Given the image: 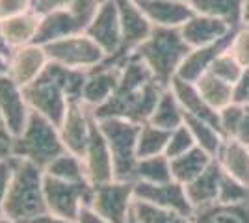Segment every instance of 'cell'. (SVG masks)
<instances>
[{
	"label": "cell",
	"instance_id": "12",
	"mask_svg": "<svg viewBox=\"0 0 249 223\" xmlns=\"http://www.w3.org/2000/svg\"><path fill=\"white\" fill-rule=\"evenodd\" d=\"M51 64L49 54L43 45L30 43L19 49H13L6 58V73L19 86L26 87L36 78H39L47 65Z\"/></svg>",
	"mask_w": 249,
	"mask_h": 223
},
{
	"label": "cell",
	"instance_id": "13",
	"mask_svg": "<svg viewBox=\"0 0 249 223\" xmlns=\"http://www.w3.org/2000/svg\"><path fill=\"white\" fill-rule=\"evenodd\" d=\"M82 160L86 166V173H88V181L93 186L115 181L112 153H110V147L106 143V138H104L97 119H95L91 134H89V141L84 149Z\"/></svg>",
	"mask_w": 249,
	"mask_h": 223
},
{
	"label": "cell",
	"instance_id": "17",
	"mask_svg": "<svg viewBox=\"0 0 249 223\" xmlns=\"http://www.w3.org/2000/svg\"><path fill=\"white\" fill-rule=\"evenodd\" d=\"M121 78V65L103 64L88 71L82 91V104L91 112L108 103L115 93Z\"/></svg>",
	"mask_w": 249,
	"mask_h": 223
},
{
	"label": "cell",
	"instance_id": "45",
	"mask_svg": "<svg viewBox=\"0 0 249 223\" xmlns=\"http://www.w3.org/2000/svg\"><path fill=\"white\" fill-rule=\"evenodd\" d=\"M69 2L71 0H30L32 11H36L37 15H47L51 11L69 8Z\"/></svg>",
	"mask_w": 249,
	"mask_h": 223
},
{
	"label": "cell",
	"instance_id": "22",
	"mask_svg": "<svg viewBox=\"0 0 249 223\" xmlns=\"http://www.w3.org/2000/svg\"><path fill=\"white\" fill-rule=\"evenodd\" d=\"M78 32H84L82 22L74 17L69 8H63V10H56L47 13V15H41L36 43L47 47L58 39L69 37V35Z\"/></svg>",
	"mask_w": 249,
	"mask_h": 223
},
{
	"label": "cell",
	"instance_id": "55",
	"mask_svg": "<svg viewBox=\"0 0 249 223\" xmlns=\"http://www.w3.org/2000/svg\"><path fill=\"white\" fill-rule=\"evenodd\" d=\"M184 2H188V0H184Z\"/></svg>",
	"mask_w": 249,
	"mask_h": 223
},
{
	"label": "cell",
	"instance_id": "6",
	"mask_svg": "<svg viewBox=\"0 0 249 223\" xmlns=\"http://www.w3.org/2000/svg\"><path fill=\"white\" fill-rule=\"evenodd\" d=\"M97 119V117H95ZM103 130L106 143L114 160L115 181L134 182V171L138 164V132L140 125L126 119H97Z\"/></svg>",
	"mask_w": 249,
	"mask_h": 223
},
{
	"label": "cell",
	"instance_id": "40",
	"mask_svg": "<svg viewBox=\"0 0 249 223\" xmlns=\"http://www.w3.org/2000/svg\"><path fill=\"white\" fill-rule=\"evenodd\" d=\"M227 51L244 67H249V24H242L240 28H236L232 32Z\"/></svg>",
	"mask_w": 249,
	"mask_h": 223
},
{
	"label": "cell",
	"instance_id": "11",
	"mask_svg": "<svg viewBox=\"0 0 249 223\" xmlns=\"http://www.w3.org/2000/svg\"><path fill=\"white\" fill-rule=\"evenodd\" d=\"M117 10H119L123 45H121V52L115 60L104 62V64L112 65L123 64L128 56H132L136 49L145 41L153 32V28H155L136 0H117Z\"/></svg>",
	"mask_w": 249,
	"mask_h": 223
},
{
	"label": "cell",
	"instance_id": "15",
	"mask_svg": "<svg viewBox=\"0 0 249 223\" xmlns=\"http://www.w3.org/2000/svg\"><path fill=\"white\" fill-rule=\"evenodd\" d=\"M0 116L15 136L22 132L32 116L24 87L17 84L8 73L0 74Z\"/></svg>",
	"mask_w": 249,
	"mask_h": 223
},
{
	"label": "cell",
	"instance_id": "39",
	"mask_svg": "<svg viewBox=\"0 0 249 223\" xmlns=\"http://www.w3.org/2000/svg\"><path fill=\"white\" fill-rule=\"evenodd\" d=\"M229 203V205H240V203H249V186L242 182L234 181L223 173L221 177V186H219V201Z\"/></svg>",
	"mask_w": 249,
	"mask_h": 223
},
{
	"label": "cell",
	"instance_id": "37",
	"mask_svg": "<svg viewBox=\"0 0 249 223\" xmlns=\"http://www.w3.org/2000/svg\"><path fill=\"white\" fill-rule=\"evenodd\" d=\"M196 145V139L192 136L190 128L186 125H180V127L173 128L169 132V139H167V147H166V156L169 160L177 158L180 154H184L188 151H192Z\"/></svg>",
	"mask_w": 249,
	"mask_h": 223
},
{
	"label": "cell",
	"instance_id": "29",
	"mask_svg": "<svg viewBox=\"0 0 249 223\" xmlns=\"http://www.w3.org/2000/svg\"><path fill=\"white\" fill-rule=\"evenodd\" d=\"M184 119H186L184 110L180 106L177 95L173 93V89L167 86L166 89H164V93L160 95V101H158L155 112H153V116H151V119L147 123H153L156 127L171 132L173 128L184 125Z\"/></svg>",
	"mask_w": 249,
	"mask_h": 223
},
{
	"label": "cell",
	"instance_id": "18",
	"mask_svg": "<svg viewBox=\"0 0 249 223\" xmlns=\"http://www.w3.org/2000/svg\"><path fill=\"white\" fill-rule=\"evenodd\" d=\"M178 30L190 49H197V47H205V45H212V43L225 39L232 34L234 28H231L227 22L221 19L194 13Z\"/></svg>",
	"mask_w": 249,
	"mask_h": 223
},
{
	"label": "cell",
	"instance_id": "32",
	"mask_svg": "<svg viewBox=\"0 0 249 223\" xmlns=\"http://www.w3.org/2000/svg\"><path fill=\"white\" fill-rule=\"evenodd\" d=\"M43 171H45V175H49L52 179H60V181L89 182L88 181V173H86V166H84L82 156L73 154L69 151H65L58 158L52 160Z\"/></svg>",
	"mask_w": 249,
	"mask_h": 223
},
{
	"label": "cell",
	"instance_id": "36",
	"mask_svg": "<svg viewBox=\"0 0 249 223\" xmlns=\"http://www.w3.org/2000/svg\"><path fill=\"white\" fill-rule=\"evenodd\" d=\"M244 69H246V67L240 64L232 54L229 52V51H223V52L214 60V64H212L208 73H212L214 76H218L221 80H225V82L234 86L236 80L240 78V74L244 73Z\"/></svg>",
	"mask_w": 249,
	"mask_h": 223
},
{
	"label": "cell",
	"instance_id": "46",
	"mask_svg": "<svg viewBox=\"0 0 249 223\" xmlns=\"http://www.w3.org/2000/svg\"><path fill=\"white\" fill-rule=\"evenodd\" d=\"M232 89H234V103H249V67L244 69Z\"/></svg>",
	"mask_w": 249,
	"mask_h": 223
},
{
	"label": "cell",
	"instance_id": "33",
	"mask_svg": "<svg viewBox=\"0 0 249 223\" xmlns=\"http://www.w3.org/2000/svg\"><path fill=\"white\" fill-rule=\"evenodd\" d=\"M173 181L171 175V160L166 154H156L140 158L136 164L134 182H147V184H162Z\"/></svg>",
	"mask_w": 249,
	"mask_h": 223
},
{
	"label": "cell",
	"instance_id": "35",
	"mask_svg": "<svg viewBox=\"0 0 249 223\" xmlns=\"http://www.w3.org/2000/svg\"><path fill=\"white\" fill-rule=\"evenodd\" d=\"M132 214L140 223H192V216L160 208V206L138 201V199L134 201Z\"/></svg>",
	"mask_w": 249,
	"mask_h": 223
},
{
	"label": "cell",
	"instance_id": "2",
	"mask_svg": "<svg viewBox=\"0 0 249 223\" xmlns=\"http://www.w3.org/2000/svg\"><path fill=\"white\" fill-rule=\"evenodd\" d=\"M88 71L69 69L60 64L47 65L39 78L24 87L32 112L39 114L60 127L71 103H82V91Z\"/></svg>",
	"mask_w": 249,
	"mask_h": 223
},
{
	"label": "cell",
	"instance_id": "4",
	"mask_svg": "<svg viewBox=\"0 0 249 223\" xmlns=\"http://www.w3.org/2000/svg\"><path fill=\"white\" fill-rule=\"evenodd\" d=\"M188 52L190 47L182 39L178 28L155 26L151 35L134 51V56L149 67V71L160 84L169 86Z\"/></svg>",
	"mask_w": 249,
	"mask_h": 223
},
{
	"label": "cell",
	"instance_id": "26",
	"mask_svg": "<svg viewBox=\"0 0 249 223\" xmlns=\"http://www.w3.org/2000/svg\"><path fill=\"white\" fill-rule=\"evenodd\" d=\"M188 4L194 13L221 19L234 30L244 24V0H188Z\"/></svg>",
	"mask_w": 249,
	"mask_h": 223
},
{
	"label": "cell",
	"instance_id": "16",
	"mask_svg": "<svg viewBox=\"0 0 249 223\" xmlns=\"http://www.w3.org/2000/svg\"><path fill=\"white\" fill-rule=\"evenodd\" d=\"M95 123L93 112L82 103H71L67 114L60 123V136H62L65 151L82 156L84 149L89 141V134Z\"/></svg>",
	"mask_w": 249,
	"mask_h": 223
},
{
	"label": "cell",
	"instance_id": "53",
	"mask_svg": "<svg viewBox=\"0 0 249 223\" xmlns=\"http://www.w3.org/2000/svg\"><path fill=\"white\" fill-rule=\"evenodd\" d=\"M126 223H140V222L134 218V214H130V218H128V222H126Z\"/></svg>",
	"mask_w": 249,
	"mask_h": 223
},
{
	"label": "cell",
	"instance_id": "8",
	"mask_svg": "<svg viewBox=\"0 0 249 223\" xmlns=\"http://www.w3.org/2000/svg\"><path fill=\"white\" fill-rule=\"evenodd\" d=\"M93 188L95 186L91 182H69L45 175L47 210L76 222V216L80 214V210L91 203Z\"/></svg>",
	"mask_w": 249,
	"mask_h": 223
},
{
	"label": "cell",
	"instance_id": "1",
	"mask_svg": "<svg viewBox=\"0 0 249 223\" xmlns=\"http://www.w3.org/2000/svg\"><path fill=\"white\" fill-rule=\"evenodd\" d=\"M119 65H121V78L115 93L108 103L93 110V116L97 119L117 117L143 125L151 119L160 101V95L164 93L167 86L160 84L149 71V67L134 54L128 56Z\"/></svg>",
	"mask_w": 249,
	"mask_h": 223
},
{
	"label": "cell",
	"instance_id": "44",
	"mask_svg": "<svg viewBox=\"0 0 249 223\" xmlns=\"http://www.w3.org/2000/svg\"><path fill=\"white\" fill-rule=\"evenodd\" d=\"M13 143H15V134L0 116V160L13 158Z\"/></svg>",
	"mask_w": 249,
	"mask_h": 223
},
{
	"label": "cell",
	"instance_id": "54",
	"mask_svg": "<svg viewBox=\"0 0 249 223\" xmlns=\"http://www.w3.org/2000/svg\"><path fill=\"white\" fill-rule=\"evenodd\" d=\"M0 223H11L10 220H6V218H0Z\"/></svg>",
	"mask_w": 249,
	"mask_h": 223
},
{
	"label": "cell",
	"instance_id": "20",
	"mask_svg": "<svg viewBox=\"0 0 249 223\" xmlns=\"http://www.w3.org/2000/svg\"><path fill=\"white\" fill-rule=\"evenodd\" d=\"M221 177H223V171H221L219 164L214 158V162L199 175L197 179H194L192 182L184 184L188 201L192 205L194 212L201 210V208H207V206L219 201Z\"/></svg>",
	"mask_w": 249,
	"mask_h": 223
},
{
	"label": "cell",
	"instance_id": "23",
	"mask_svg": "<svg viewBox=\"0 0 249 223\" xmlns=\"http://www.w3.org/2000/svg\"><path fill=\"white\" fill-rule=\"evenodd\" d=\"M216 162L227 177L249 186V145L234 138H225L216 154Z\"/></svg>",
	"mask_w": 249,
	"mask_h": 223
},
{
	"label": "cell",
	"instance_id": "34",
	"mask_svg": "<svg viewBox=\"0 0 249 223\" xmlns=\"http://www.w3.org/2000/svg\"><path fill=\"white\" fill-rule=\"evenodd\" d=\"M167 139H169V130L156 127L153 123L140 125V132H138V160L147 158V156H156V154H166Z\"/></svg>",
	"mask_w": 249,
	"mask_h": 223
},
{
	"label": "cell",
	"instance_id": "5",
	"mask_svg": "<svg viewBox=\"0 0 249 223\" xmlns=\"http://www.w3.org/2000/svg\"><path fill=\"white\" fill-rule=\"evenodd\" d=\"M62 153H65V147L60 136V128L47 117L32 112L26 127L15 136L13 156L28 160L45 170Z\"/></svg>",
	"mask_w": 249,
	"mask_h": 223
},
{
	"label": "cell",
	"instance_id": "27",
	"mask_svg": "<svg viewBox=\"0 0 249 223\" xmlns=\"http://www.w3.org/2000/svg\"><path fill=\"white\" fill-rule=\"evenodd\" d=\"M212 162H214V156H210L207 151H203L201 147H194L192 151L171 160L173 181L180 182V184H188L194 179H197Z\"/></svg>",
	"mask_w": 249,
	"mask_h": 223
},
{
	"label": "cell",
	"instance_id": "25",
	"mask_svg": "<svg viewBox=\"0 0 249 223\" xmlns=\"http://www.w3.org/2000/svg\"><path fill=\"white\" fill-rule=\"evenodd\" d=\"M39 22H41V15H37L32 10L24 11L21 15H15L8 21H2V32L11 51L36 43Z\"/></svg>",
	"mask_w": 249,
	"mask_h": 223
},
{
	"label": "cell",
	"instance_id": "21",
	"mask_svg": "<svg viewBox=\"0 0 249 223\" xmlns=\"http://www.w3.org/2000/svg\"><path fill=\"white\" fill-rule=\"evenodd\" d=\"M234 32V30H232ZM232 34L221 39L218 43H212V45H205V47H197V49H190V52L186 54L184 62L180 64L177 76L186 80V82H196L197 78H201L205 73L210 71V67L214 64V60L218 58L223 51H227L229 43H231Z\"/></svg>",
	"mask_w": 249,
	"mask_h": 223
},
{
	"label": "cell",
	"instance_id": "52",
	"mask_svg": "<svg viewBox=\"0 0 249 223\" xmlns=\"http://www.w3.org/2000/svg\"><path fill=\"white\" fill-rule=\"evenodd\" d=\"M2 73H6V58L0 56V74Z\"/></svg>",
	"mask_w": 249,
	"mask_h": 223
},
{
	"label": "cell",
	"instance_id": "43",
	"mask_svg": "<svg viewBox=\"0 0 249 223\" xmlns=\"http://www.w3.org/2000/svg\"><path fill=\"white\" fill-rule=\"evenodd\" d=\"M32 10L30 0H0V22Z\"/></svg>",
	"mask_w": 249,
	"mask_h": 223
},
{
	"label": "cell",
	"instance_id": "41",
	"mask_svg": "<svg viewBox=\"0 0 249 223\" xmlns=\"http://www.w3.org/2000/svg\"><path fill=\"white\" fill-rule=\"evenodd\" d=\"M103 2L104 0H71L69 2V10L86 28V24L93 19V15L101 8Z\"/></svg>",
	"mask_w": 249,
	"mask_h": 223
},
{
	"label": "cell",
	"instance_id": "3",
	"mask_svg": "<svg viewBox=\"0 0 249 223\" xmlns=\"http://www.w3.org/2000/svg\"><path fill=\"white\" fill-rule=\"evenodd\" d=\"M43 212H47L45 171L28 160L13 156V173L4 218L11 223H30Z\"/></svg>",
	"mask_w": 249,
	"mask_h": 223
},
{
	"label": "cell",
	"instance_id": "38",
	"mask_svg": "<svg viewBox=\"0 0 249 223\" xmlns=\"http://www.w3.org/2000/svg\"><path fill=\"white\" fill-rule=\"evenodd\" d=\"M244 104L246 103H231L225 108L218 112V128L225 138H234L240 127V119L244 114Z\"/></svg>",
	"mask_w": 249,
	"mask_h": 223
},
{
	"label": "cell",
	"instance_id": "48",
	"mask_svg": "<svg viewBox=\"0 0 249 223\" xmlns=\"http://www.w3.org/2000/svg\"><path fill=\"white\" fill-rule=\"evenodd\" d=\"M76 223H110V222L88 205V206H84L82 210H80V214L76 216Z\"/></svg>",
	"mask_w": 249,
	"mask_h": 223
},
{
	"label": "cell",
	"instance_id": "47",
	"mask_svg": "<svg viewBox=\"0 0 249 223\" xmlns=\"http://www.w3.org/2000/svg\"><path fill=\"white\" fill-rule=\"evenodd\" d=\"M234 139H238L242 143L249 145V103L244 104V114H242V119H240V127Z\"/></svg>",
	"mask_w": 249,
	"mask_h": 223
},
{
	"label": "cell",
	"instance_id": "51",
	"mask_svg": "<svg viewBox=\"0 0 249 223\" xmlns=\"http://www.w3.org/2000/svg\"><path fill=\"white\" fill-rule=\"evenodd\" d=\"M244 24H249V0H244Z\"/></svg>",
	"mask_w": 249,
	"mask_h": 223
},
{
	"label": "cell",
	"instance_id": "24",
	"mask_svg": "<svg viewBox=\"0 0 249 223\" xmlns=\"http://www.w3.org/2000/svg\"><path fill=\"white\" fill-rule=\"evenodd\" d=\"M169 87L173 89V93L177 95L186 116L207 119V121H212V123L218 125V112L212 106H208V103L201 97V93L197 91L194 82H186V80L175 76L169 82Z\"/></svg>",
	"mask_w": 249,
	"mask_h": 223
},
{
	"label": "cell",
	"instance_id": "14",
	"mask_svg": "<svg viewBox=\"0 0 249 223\" xmlns=\"http://www.w3.org/2000/svg\"><path fill=\"white\" fill-rule=\"evenodd\" d=\"M134 195L138 201L149 203L160 208L175 210V212L192 216L194 208L188 201L184 184L177 181L162 182V184H147V182H134Z\"/></svg>",
	"mask_w": 249,
	"mask_h": 223
},
{
	"label": "cell",
	"instance_id": "31",
	"mask_svg": "<svg viewBox=\"0 0 249 223\" xmlns=\"http://www.w3.org/2000/svg\"><path fill=\"white\" fill-rule=\"evenodd\" d=\"M184 125L190 128L192 136L196 139V145L201 147L203 151H207L210 156L216 158L219 147L225 141V136L221 134L218 125L212 123V121H207V119H199V117H192V116H186Z\"/></svg>",
	"mask_w": 249,
	"mask_h": 223
},
{
	"label": "cell",
	"instance_id": "10",
	"mask_svg": "<svg viewBox=\"0 0 249 223\" xmlns=\"http://www.w3.org/2000/svg\"><path fill=\"white\" fill-rule=\"evenodd\" d=\"M84 32L103 49V52L106 54V62L115 60L123 45L117 0H104L93 15V19L86 24Z\"/></svg>",
	"mask_w": 249,
	"mask_h": 223
},
{
	"label": "cell",
	"instance_id": "9",
	"mask_svg": "<svg viewBox=\"0 0 249 223\" xmlns=\"http://www.w3.org/2000/svg\"><path fill=\"white\" fill-rule=\"evenodd\" d=\"M134 182L110 181L93 188L89 206L110 223H126L134 206Z\"/></svg>",
	"mask_w": 249,
	"mask_h": 223
},
{
	"label": "cell",
	"instance_id": "7",
	"mask_svg": "<svg viewBox=\"0 0 249 223\" xmlns=\"http://www.w3.org/2000/svg\"><path fill=\"white\" fill-rule=\"evenodd\" d=\"M49 60L69 69L78 71H91L106 62V54L103 49L88 35L86 32L73 34L45 47Z\"/></svg>",
	"mask_w": 249,
	"mask_h": 223
},
{
	"label": "cell",
	"instance_id": "28",
	"mask_svg": "<svg viewBox=\"0 0 249 223\" xmlns=\"http://www.w3.org/2000/svg\"><path fill=\"white\" fill-rule=\"evenodd\" d=\"M192 223H249V203H214L192 214Z\"/></svg>",
	"mask_w": 249,
	"mask_h": 223
},
{
	"label": "cell",
	"instance_id": "49",
	"mask_svg": "<svg viewBox=\"0 0 249 223\" xmlns=\"http://www.w3.org/2000/svg\"><path fill=\"white\" fill-rule=\"evenodd\" d=\"M30 223H76L74 220H67L63 216H58V214H52V212H43L41 216H37L36 220H32Z\"/></svg>",
	"mask_w": 249,
	"mask_h": 223
},
{
	"label": "cell",
	"instance_id": "30",
	"mask_svg": "<svg viewBox=\"0 0 249 223\" xmlns=\"http://www.w3.org/2000/svg\"><path fill=\"white\" fill-rule=\"evenodd\" d=\"M194 84H196L197 91L201 93V97L208 103V106H212L216 112H219L221 108H225L234 101L232 84L214 76L212 73H205Z\"/></svg>",
	"mask_w": 249,
	"mask_h": 223
},
{
	"label": "cell",
	"instance_id": "19",
	"mask_svg": "<svg viewBox=\"0 0 249 223\" xmlns=\"http://www.w3.org/2000/svg\"><path fill=\"white\" fill-rule=\"evenodd\" d=\"M156 28H180L194 15L184 0H136Z\"/></svg>",
	"mask_w": 249,
	"mask_h": 223
},
{
	"label": "cell",
	"instance_id": "50",
	"mask_svg": "<svg viewBox=\"0 0 249 223\" xmlns=\"http://www.w3.org/2000/svg\"><path fill=\"white\" fill-rule=\"evenodd\" d=\"M11 52V49L8 47V43H6V37H4V32H2V22H0V56L2 58H8Z\"/></svg>",
	"mask_w": 249,
	"mask_h": 223
},
{
	"label": "cell",
	"instance_id": "42",
	"mask_svg": "<svg viewBox=\"0 0 249 223\" xmlns=\"http://www.w3.org/2000/svg\"><path fill=\"white\" fill-rule=\"evenodd\" d=\"M11 173H13V158L0 160V218H4V208H6V197L10 190Z\"/></svg>",
	"mask_w": 249,
	"mask_h": 223
}]
</instances>
